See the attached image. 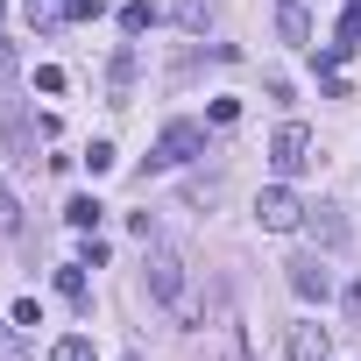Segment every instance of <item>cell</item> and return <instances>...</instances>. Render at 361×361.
Wrapping results in <instances>:
<instances>
[{
  "label": "cell",
  "instance_id": "cell-1",
  "mask_svg": "<svg viewBox=\"0 0 361 361\" xmlns=\"http://www.w3.org/2000/svg\"><path fill=\"white\" fill-rule=\"evenodd\" d=\"M269 170H276V177H305V170H312V128H305V121H283V128L269 135Z\"/></svg>",
  "mask_w": 361,
  "mask_h": 361
},
{
  "label": "cell",
  "instance_id": "cell-2",
  "mask_svg": "<svg viewBox=\"0 0 361 361\" xmlns=\"http://www.w3.org/2000/svg\"><path fill=\"white\" fill-rule=\"evenodd\" d=\"M206 156V128L199 121H170L163 135H156V156H149V170H170V163H199Z\"/></svg>",
  "mask_w": 361,
  "mask_h": 361
},
{
  "label": "cell",
  "instance_id": "cell-3",
  "mask_svg": "<svg viewBox=\"0 0 361 361\" xmlns=\"http://www.w3.org/2000/svg\"><path fill=\"white\" fill-rule=\"evenodd\" d=\"M255 220H262V234H290V227H305V199L290 185H269L255 199Z\"/></svg>",
  "mask_w": 361,
  "mask_h": 361
},
{
  "label": "cell",
  "instance_id": "cell-4",
  "mask_svg": "<svg viewBox=\"0 0 361 361\" xmlns=\"http://www.w3.org/2000/svg\"><path fill=\"white\" fill-rule=\"evenodd\" d=\"M149 298H156V305H177V298H185V262H177L163 241L149 248Z\"/></svg>",
  "mask_w": 361,
  "mask_h": 361
},
{
  "label": "cell",
  "instance_id": "cell-5",
  "mask_svg": "<svg viewBox=\"0 0 361 361\" xmlns=\"http://www.w3.org/2000/svg\"><path fill=\"white\" fill-rule=\"evenodd\" d=\"M290 290H298L305 305H326V298H333V269H326L319 255H298V262H290Z\"/></svg>",
  "mask_w": 361,
  "mask_h": 361
},
{
  "label": "cell",
  "instance_id": "cell-6",
  "mask_svg": "<svg viewBox=\"0 0 361 361\" xmlns=\"http://www.w3.org/2000/svg\"><path fill=\"white\" fill-rule=\"evenodd\" d=\"M305 234H312L319 248H340V241H347V213H340V206H305Z\"/></svg>",
  "mask_w": 361,
  "mask_h": 361
},
{
  "label": "cell",
  "instance_id": "cell-7",
  "mask_svg": "<svg viewBox=\"0 0 361 361\" xmlns=\"http://www.w3.org/2000/svg\"><path fill=\"white\" fill-rule=\"evenodd\" d=\"M8 156H15V170H36V163H43V156H36V121H22V114L8 121Z\"/></svg>",
  "mask_w": 361,
  "mask_h": 361
},
{
  "label": "cell",
  "instance_id": "cell-8",
  "mask_svg": "<svg viewBox=\"0 0 361 361\" xmlns=\"http://www.w3.org/2000/svg\"><path fill=\"white\" fill-rule=\"evenodd\" d=\"M290 361H333L326 326H290Z\"/></svg>",
  "mask_w": 361,
  "mask_h": 361
},
{
  "label": "cell",
  "instance_id": "cell-9",
  "mask_svg": "<svg viewBox=\"0 0 361 361\" xmlns=\"http://www.w3.org/2000/svg\"><path fill=\"white\" fill-rule=\"evenodd\" d=\"M99 213H106V206H99V199H85V192H78V199H71V206H64V227H78V234H92V227H99Z\"/></svg>",
  "mask_w": 361,
  "mask_h": 361
},
{
  "label": "cell",
  "instance_id": "cell-10",
  "mask_svg": "<svg viewBox=\"0 0 361 361\" xmlns=\"http://www.w3.org/2000/svg\"><path fill=\"white\" fill-rule=\"evenodd\" d=\"M177 29L206 36V29H213V0H177Z\"/></svg>",
  "mask_w": 361,
  "mask_h": 361
},
{
  "label": "cell",
  "instance_id": "cell-11",
  "mask_svg": "<svg viewBox=\"0 0 361 361\" xmlns=\"http://www.w3.org/2000/svg\"><path fill=\"white\" fill-rule=\"evenodd\" d=\"M276 29H283V43H305V36H312V15L298 8V0H283V15H276Z\"/></svg>",
  "mask_w": 361,
  "mask_h": 361
},
{
  "label": "cell",
  "instance_id": "cell-12",
  "mask_svg": "<svg viewBox=\"0 0 361 361\" xmlns=\"http://www.w3.org/2000/svg\"><path fill=\"white\" fill-rule=\"evenodd\" d=\"M50 361H99V347H92L85 333H64V340L50 347Z\"/></svg>",
  "mask_w": 361,
  "mask_h": 361
},
{
  "label": "cell",
  "instance_id": "cell-13",
  "mask_svg": "<svg viewBox=\"0 0 361 361\" xmlns=\"http://www.w3.org/2000/svg\"><path fill=\"white\" fill-rule=\"evenodd\" d=\"M149 22H156L149 0H128V8H121V36H149Z\"/></svg>",
  "mask_w": 361,
  "mask_h": 361
},
{
  "label": "cell",
  "instance_id": "cell-14",
  "mask_svg": "<svg viewBox=\"0 0 361 361\" xmlns=\"http://www.w3.org/2000/svg\"><path fill=\"white\" fill-rule=\"evenodd\" d=\"M361 43V0H347V15H340V36H333V50H354Z\"/></svg>",
  "mask_w": 361,
  "mask_h": 361
},
{
  "label": "cell",
  "instance_id": "cell-15",
  "mask_svg": "<svg viewBox=\"0 0 361 361\" xmlns=\"http://www.w3.org/2000/svg\"><path fill=\"white\" fill-rule=\"evenodd\" d=\"M57 290H64L71 305H85V262H64V269H57Z\"/></svg>",
  "mask_w": 361,
  "mask_h": 361
},
{
  "label": "cell",
  "instance_id": "cell-16",
  "mask_svg": "<svg viewBox=\"0 0 361 361\" xmlns=\"http://www.w3.org/2000/svg\"><path fill=\"white\" fill-rule=\"evenodd\" d=\"M0 361H29V347H22V326H15V319H0Z\"/></svg>",
  "mask_w": 361,
  "mask_h": 361
},
{
  "label": "cell",
  "instance_id": "cell-17",
  "mask_svg": "<svg viewBox=\"0 0 361 361\" xmlns=\"http://www.w3.org/2000/svg\"><path fill=\"white\" fill-rule=\"evenodd\" d=\"M135 85V50H114V92Z\"/></svg>",
  "mask_w": 361,
  "mask_h": 361
},
{
  "label": "cell",
  "instance_id": "cell-18",
  "mask_svg": "<svg viewBox=\"0 0 361 361\" xmlns=\"http://www.w3.org/2000/svg\"><path fill=\"white\" fill-rule=\"evenodd\" d=\"M85 170L106 177V170H114V142H92V149H85Z\"/></svg>",
  "mask_w": 361,
  "mask_h": 361
},
{
  "label": "cell",
  "instance_id": "cell-19",
  "mask_svg": "<svg viewBox=\"0 0 361 361\" xmlns=\"http://www.w3.org/2000/svg\"><path fill=\"white\" fill-rule=\"evenodd\" d=\"M15 227H22V206H15V192H8V185H0V234H15Z\"/></svg>",
  "mask_w": 361,
  "mask_h": 361
},
{
  "label": "cell",
  "instance_id": "cell-20",
  "mask_svg": "<svg viewBox=\"0 0 361 361\" xmlns=\"http://www.w3.org/2000/svg\"><path fill=\"white\" fill-rule=\"evenodd\" d=\"M64 15H71V22H99V15H106V0H64Z\"/></svg>",
  "mask_w": 361,
  "mask_h": 361
},
{
  "label": "cell",
  "instance_id": "cell-21",
  "mask_svg": "<svg viewBox=\"0 0 361 361\" xmlns=\"http://www.w3.org/2000/svg\"><path fill=\"white\" fill-rule=\"evenodd\" d=\"M78 262H85V269H99V262H106V241H99V234H85V248H78Z\"/></svg>",
  "mask_w": 361,
  "mask_h": 361
},
{
  "label": "cell",
  "instance_id": "cell-22",
  "mask_svg": "<svg viewBox=\"0 0 361 361\" xmlns=\"http://www.w3.org/2000/svg\"><path fill=\"white\" fill-rule=\"evenodd\" d=\"M8 85H15V43L0 36V92H8Z\"/></svg>",
  "mask_w": 361,
  "mask_h": 361
},
{
  "label": "cell",
  "instance_id": "cell-23",
  "mask_svg": "<svg viewBox=\"0 0 361 361\" xmlns=\"http://www.w3.org/2000/svg\"><path fill=\"white\" fill-rule=\"evenodd\" d=\"M347 326H361V276L347 283Z\"/></svg>",
  "mask_w": 361,
  "mask_h": 361
}]
</instances>
